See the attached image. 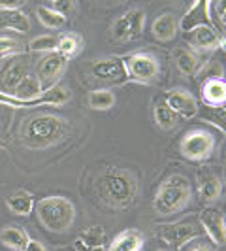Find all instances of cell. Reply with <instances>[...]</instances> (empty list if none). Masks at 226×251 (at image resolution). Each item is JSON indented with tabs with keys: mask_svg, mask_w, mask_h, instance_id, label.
<instances>
[{
	"mask_svg": "<svg viewBox=\"0 0 226 251\" xmlns=\"http://www.w3.org/2000/svg\"><path fill=\"white\" fill-rule=\"evenodd\" d=\"M70 134V123L53 113H36L23 119L19 128V142L26 150L44 151L61 144Z\"/></svg>",
	"mask_w": 226,
	"mask_h": 251,
	"instance_id": "obj_1",
	"label": "cell"
},
{
	"mask_svg": "<svg viewBox=\"0 0 226 251\" xmlns=\"http://www.w3.org/2000/svg\"><path fill=\"white\" fill-rule=\"evenodd\" d=\"M96 191L106 206H110L113 210H126L136 202L138 177L126 168L112 166V168H106L98 177Z\"/></svg>",
	"mask_w": 226,
	"mask_h": 251,
	"instance_id": "obj_2",
	"label": "cell"
},
{
	"mask_svg": "<svg viewBox=\"0 0 226 251\" xmlns=\"http://www.w3.org/2000/svg\"><path fill=\"white\" fill-rule=\"evenodd\" d=\"M190 202H192L190 181L183 174H172L157 189L153 199V210L160 217H168L187 210Z\"/></svg>",
	"mask_w": 226,
	"mask_h": 251,
	"instance_id": "obj_3",
	"label": "cell"
},
{
	"mask_svg": "<svg viewBox=\"0 0 226 251\" xmlns=\"http://www.w3.org/2000/svg\"><path fill=\"white\" fill-rule=\"evenodd\" d=\"M34 210L42 226L51 232H68L75 221L74 202L61 195L44 197L42 201H38Z\"/></svg>",
	"mask_w": 226,
	"mask_h": 251,
	"instance_id": "obj_4",
	"label": "cell"
},
{
	"mask_svg": "<svg viewBox=\"0 0 226 251\" xmlns=\"http://www.w3.org/2000/svg\"><path fill=\"white\" fill-rule=\"evenodd\" d=\"M217 148V138L213 132L196 126L187 130L179 140V153L190 163H203L213 155Z\"/></svg>",
	"mask_w": 226,
	"mask_h": 251,
	"instance_id": "obj_5",
	"label": "cell"
},
{
	"mask_svg": "<svg viewBox=\"0 0 226 251\" xmlns=\"http://www.w3.org/2000/svg\"><path fill=\"white\" fill-rule=\"evenodd\" d=\"M126 77L138 83H151L160 75V63L149 51H136L123 59Z\"/></svg>",
	"mask_w": 226,
	"mask_h": 251,
	"instance_id": "obj_6",
	"label": "cell"
},
{
	"mask_svg": "<svg viewBox=\"0 0 226 251\" xmlns=\"http://www.w3.org/2000/svg\"><path fill=\"white\" fill-rule=\"evenodd\" d=\"M145 21H147V13L141 8H132L119 15L113 21L112 28H110V36L113 42H130L141 36L143 28H145Z\"/></svg>",
	"mask_w": 226,
	"mask_h": 251,
	"instance_id": "obj_7",
	"label": "cell"
},
{
	"mask_svg": "<svg viewBox=\"0 0 226 251\" xmlns=\"http://www.w3.org/2000/svg\"><path fill=\"white\" fill-rule=\"evenodd\" d=\"M203 230L198 223L194 221H181V223H168V225H158L157 228V236L170 244V246H185L190 240L202 238Z\"/></svg>",
	"mask_w": 226,
	"mask_h": 251,
	"instance_id": "obj_8",
	"label": "cell"
},
{
	"mask_svg": "<svg viewBox=\"0 0 226 251\" xmlns=\"http://www.w3.org/2000/svg\"><path fill=\"white\" fill-rule=\"evenodd\" d=\"M90 74L94 79L108 83V85H121L128 79L123 59H119V57H108V59L94 61L90 64Z\"/></svg>",
	"mask_w": 226,
	"mask_h": 251,
	"instance_id": "obj_9",
	"label": "cell"
},
{
	"mask_svg": "<svg viewBox=\"0 0 226 251\" xmlns=\"http://www.w3.org/2000/svg\"><path fill=\"white\" fill-rule=\"evenodd\" d=\"M164 102L168 104V108L176 113L179 119H194L200 112L198 100L194 99L192 93H188L187 89H172V91H168Z\"/></svg>",
	"mask_w": 226,
	"mask_h": 251,
	"instance_id": "obj_10",
	"label": "cell"
},
{
	"mask_svg": "<svg viewBox=\"0 0 226 251\" xmlns=\"http://www.w3.org/2000/svg\"><path fill=\"white\" fill-rule=\"evenodd\" d=\"M188 48L198 53H211L215 50H223L225 36L215 30V26H198L192 32L185 34Z\"/></svg>",
	"mask_w": 226,
	"mask_h": 251,
	"instance_id": "obj_11",
	"label": "cell"
},
{
	"mask_svg": "<svg viewBox=\"0 0 226 251\" xmlns=\"http://www.w3.org/2000/svg\"><path fill=\"white\" fill-rule=\"evenodd\" d=\"M30 75V63L28 59H12L0 70V93L12 97L15 87Z\"/></svg>",
	"mask_w": 226,
	"mask_h": 251,
	"instance_id": "obj_12",
	"label": "cell"
},
{
	"mask_svg": "<svg viewBox=\"0 0 226 251\" xmlns=\"http://www.w3.org/2000/svg\"><path fill=\"white\" fill-rule=\"evenodd\" d=\"M198 26H213L211 2L207 0H196L194 4H190V8L179 21V30H185V34L192 32Z\"/></svg>",
	"mask_w": 226,
	"mask_h": 251,
	"instance_id": "obj_13",
	"label": "cell"
},
{
	"mask_svg": "<svg viewBox=\"0 0 226 251\" xmlns=\"http://www.w3.org/2000/svg\"><path fill=\"white\" fill-rule=\"evenodd\" d=\"M68 61L64 55H61L59 51H53V53H47L42 63H40V68H38V79L42 83V87L45 85L47 89H51L53 85H57V81L61 79V75L64 74L66 66H68Z\"/></svg>",
	"mask_w": 226,
	"mask_h": 251,
	"instance_id": "obj_14",
	"label": "cell"
},
{
	"mask_svg": "<svg viewBox=\"0 0 226 251\" xmlns=\"http://www.w3.org/2000/svg\"><path fill=\"white\" fill-rule=\"evenodd\" d=\"M200 226L213 246H226V217L215 208H205L200 214Z\"/></svg>",
	"mask_w": 226,
	"mask_h": 251,
	"instance_id": "obj_15",
	"label": "cell"
},
{
	"mask_svg": "<svg viewBox=\"0 0 226 251\" xmlns=\"http://www.w3.org/2000/svg\"><path fill=\"white\" fill-rule=\"evenodd\" d=\"M223 195V177L211 168L198 172V197L202 204H215Z\"/></svg>",
	"mask_w": 226,
	"mask_h": 251,
	"instance_id": "obj_16",
	"label": "cell"
},
{
	"mask_svg": "<svg viewBox=\"0 0 226 251\" xmlns=\"http://www.w3.org/2000/svg\"><path fill=\"white\" fill-rule=\"evenodd\" d=\"M174 61H176L177 70L183 75H196L202 72L205 66L203 55L190 48H176L174 50Z\"/></svg>",
	"mask_w": 226,
	"mask_h": 251,
	"instance_id": "obj_17",
	"label": "cell"
},
{
	"mask_svg": "<svg viewBox=\"0 0 226 251\" xmlns=\"http://www.w3.org/2000/svg\"><path fill=\"white\" fill-rule=\"evenodd\" d=\"M177 32H179V19L172 12L160 13L151 25V34L158 42H172L177 36Z\"/></svg>",
	"mask_w": 226,
	"mask_h": 251,
	"instance_id": "obj_18",
	"label": "cell"
},
{
	"mask_svg": "<svg viewBox=\"0 0 226 251\" xmlns=\"http://www.w3.org/2000/svg\"><path fill=\"white\" fill-rule=\"evenodd\" d=\"M145 246V236L138 228H126L119 232L108 246V251H141Z\"/></svg>",
	"mask_w": 226,
	"mask_h": 251,
	"instance_id": "obj_19",
	"label": "cell"
},
{
	"mask_svg": "<svg viewBox=\"0 0 226 251\" xmlns=\"http://www.w3.org/2000/svg\"><path fill=\"white\" fill-rule=\"evenodd\" d=\"M202 100L207 106L223 108L226 104V79H205L202 83Z\"/></svg>",
	"mask_w": 226,
	"mask_h": 251,
	"instance_id": "obj_20",
	"label": "cell"
},
{
	"mask_svg": "<svg viewBox=\"0 0 226 251\" xmlns=\"http://www.w3.org/2000/svg\"><path fill=\"white\" fill-rule=\"evenodd\" d=\"M6 206H8V210L12 214L26 217V215H30L34 212L36 201H34V195L32 193H28V191H17V193H13V195H10L6 199Z\"/></svg>",
	"mask_w": 226,
	"mask_h": 251,
	"instance_id": "obj_21",
	"label": "cell"
},
{
	"mask_svg": "<svg viewBox=\"0 0 226 251\" xmlns=\"http://www.w3.org/2000/svg\"><path fill=\"white\" fill-rule=\"evenodd\" d=\"M0 28L26 34L30 30V21L23 10H8V12H0Z\"/></svg>",
	"mask_w": 226,
	"mask_h": 251,
	"instance_id": "obj_22",
	"label": "cell"
},
{
	"mask_svg": "<svg viewBox=\"0 0 226 251\" xmlns=\"http://www.w3.org/2000/svg\"><path fill=\"white\" fill-rule=\"evenodd\" d=\"M28 234H26V230L23 228H19V226H4L2 230H0V242L6 246V248H10L13 251H25L26 250V244H28Z\"/></svg>",
	"mask_w": 226,
	"mask_h": 251,
	"instance_id": "obj_23",
	"label": "cell"
},
{
	"mask_svg": "<svg viewBox=\"0 0 226 251\" xmlns=\"http://www.w3.org/2000/svg\"><path fill=\"white\" fill-rule=\"evenodd\" d=\"M153 119H155L157 126L162 128V130H172L179 123V117L168 108V104L164 100L155 102V106H153Z\"/></svg>",
	"mask_w": 226,
	"mask_h": 251,
	"instance_id": "obj_24",
	"label": "cell"
},
{
	"mask_svg": "<svg viewBox=\"0 0 226 251\" xmlns=\"http://www.w3.org/2000/svg\"><path fill=\"white\" fill-rule=\"evenodd\" d=\"M108 242V234L104 230V226H89L87 230H83L77 238H75V246H83V248H100L106 246Z\"/></svg>",
	"mask_w": 226,
	"mask_h": 251,
	"instance_id": "obj_25",
	"label": "cell"
},
{
	"mask_svg": "<svg viewBox=\"0 0 226 251\" xmlns=\"http://www.w3.org/2000/svg\"><path fill=\"white\" fill-rule=\"evenodd\" d=\"M83 46H85V40L81 38V34H77V32H68V34H63V36L59 38V46H57V51L64 55L66 59H72L75 57L79 51L83 50Z\"/></svg>",
	"mask_w": 226,
	"mask_h": 251,
	"instance_id": "obj_26",
	"label": "cell"
},
{
	"mask_svg": "<svg viewBox=\"0 0 226 251\" xmlns=\"http://www.w3.org/2000/svg\"><path fill=\"white\" fill-rule=\"evenodd\" d=\"M89 108L92 110H98V112H106V110H112L115 106V93L110 89H96V91H90L87 97Z\"/></svg>",
	"mask_w": 226,
	"mask_h": 251,
	"instance_id": "obj_27",
	"label": "cell"
},
{
	"mask_svg": "<svg viewBox=\"0 0 226 251\" xmlns=\"http://www.w3.org/2000/svg\"><path fill=\"white\" fill-rule=\"evenodd\" d=\"M36 15H38V21L45 26V28H51V30L64 28L66 23H68V19H66L64 15L57 13L55 10H51L49 6H45V4H44V6H38Z\"/></svg>",
	"mask_w": 226,
	"mask_h": 251,
	"instance_id": "obj_28",
	"label": "cell"
},
{
	"mask_svg": "<svg viewBox=\"0 0 226 251\" xmlns=\"http://www.w3.org/2000/svg\"><path fill=\"white\" fill-rule=\"evenodd\" d=\"M57 46H59V38L57 36L42 34V36L32 38L28 42V51H32V53H53V51H57Z\"/></svg>",
	"mask_w": 226,
	"mask_h": 251,
	"instance_id": "obj_29",
	"label": "cell"
},
{
	"mask_svg": "<svg viewBox=\"0 0 226 251\" xmlns=\"http://www.w3.org/2000/svg\"><path fill=\"white\" fill-rule=\"evenodd\" d=\"M23 50V44L21 40L13 36H6V34H0V55H15Z\"/></svg>",
	"mask_w": 226,
	"mask_h": 251,
	"instance_id": "obj_30",
	"label": "cell"
},
{
	"mask_svg": "<svg viewBox=\"0 0 226 251\" xmlns=\"http://www.w3.org/2000/svg\"><path fill=\"white\" fill-rule=\"evenodd\" d=\"M45 6H49L51 10H55L57 13L64 15L66 19H68V15H72L77 10V4H75L74 0H55V2L45 4Z\"/></svg>",
	"mask_w": 226,
	"mask_h": 251,
	"instance_id": "obj_31",
	"label": "cell"
},
{
	"mask_svg": "<svg viewBox=\"0 0 226 251\" xmlns=\"http://www.w3.org/2000/svg\"><path fill=\"white\" fill-rule=\"evenodd\" d=\"M179 251H215V248L209 242H205L203 238H196V240L187 242L185 246H181Z\"/></svg>",
	"mask_w": 226,
	"mask_h": 251,
	"instance_id": "obj_32",
	"label": "cell"
},
{
	"mask_svg": "<svg viewBox=\"0 0 226 251\" xmlns=\"http://www.w3.org/2000/svg\"><path fill=\"white\" fill-rule=\"evenodd\" d=\"M200 74L205 75V79H223V77H225V70H223L221 64L211 63L209 66H203Z\"/></svg>",
	"mask_w": 226,
	"mask_h": 251,
	"instance_id": "obj_33",
	"label": "cell"
},
{
	"mask_svg": "<svg viewBox=\"0 0 226 251\" xmlns=\"http://www.w3.org/2000/svg\"><path fill=\"white\" fill-rule=\"evenodd\" d=\"M0 104L10 106V108H30V104L17 100V99H13V97H8V95H4V93H0Z\"/></svg>",
	"mask_w": 226,
	"mask_h": 251,
	"instance_id": "obj_34",
	"label": "cell"
},
{
	"mask_svg": "<svg viewBox=\"0 0 226 251\" xmlns=\"http://www.w3.org/2000/svg\"><path fill=\"white\" fill-rule=\"evenodd\" d=\"M25 4V0H12V2H0V12H8V10H21V6Z\"/></svg>",
	"mask_w": 226,
	"mask_h": 251,
	"instance_id": "obj_35",
	"label": "cell"
},
{
	"mask_svg": "<svg viewBox=\"0 0 226 251\" xmlns=\"http://www.w3.org/2000/svg\"><path fill=\"white\" fill-rule=\"evenodd\" d=\"M213 8L219 10V23L223 26H226V2H219V4H213Z\"/></svg>",
	"mask_w": 226,
	"mask_h": 251,
	"instance_id": "obj_36",
	"label": "cell"
},
{
	"mask_svg": "<svg viewBox=\"0 0 226 251\" xmlns=\"http://www.w3.org/2000/svg\"><path fill=\"white\" fill-rule=\"evenodd\" d=\"M25 251H47L44 248V244L42 242H38V240H28V244H26V250Z\"/></svg>",
	"mask_w": 226,
	"mask_h": 251,
	"instance_id": "obj_37",
	"label": "cell"
},
{
	"mask_svg": "<svg viewBox=\"0 0 226 251\" xmlns=\"http://www.w3.org/2000/svg\"><path fill=\"white\" fill-rule=\"evenodd\" d=\"M75 251H108V246H100V248H83V246H75Z\"/></svg>",
	"mask_w": 226,
	"mask_h": 251,
	"instance_id": "obj_38",
	"label": "cell"
},
{
	"mask_svg": "<svg viewBox=\"0 0 226 251\" xmlns=\"http://www.w3.org/2000/svg\"><path fill=\"white\" fill-rule=\"evenodd\" d=\"M223 112H225V113H226V104H225V106H223Z\"/></svg>",
	"mask_w": 226,
	"mask_h": 251,
	"instance_id": "obj_39",
	"label": "cell"
},
{
	"mask_svg": "<svg viewBox=\"0 0 226 251\" xmlns=\"http://www.w3.org/2000/svg\"><path fill=\"white\" fill-rule=\"evenodd\" d=\"M157 251H166V250H157Z\"/></svg>",
	"mask_w": 226,
	"mask_h": 251,
	"instance_id": "obj_40",
	"label": "cell"
}]
</instances>
